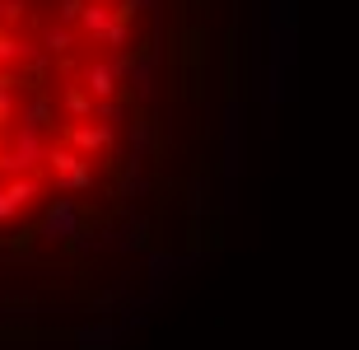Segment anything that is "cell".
Returning <instances> with one entry per match:
<instances>
[{
  "label": "cell",
  "instance_id": "1",
  "mask_svg": "<svg viewBox=\"0 0 359 350\" xmlns=\"http://www.w3.org/2000/svg\"><path fill=\"white\" fill-rule=\"evenodd\" d=\"M47 135L42 131H28V126H10L0 135V177H28V173H42L47 163Z\"/></svg>",
  "mask_w": 359,
  "mask_h": 350
},
{
  "label": "cell",
  "instance_id": "2",
  "mask_svg": "<svg viewBox=\"0 0 359 350\" xmlns=\"http://www.w3.org/2000/svg\"><path fill=\"white\" fill-rule=\"evenodd\" d=\"M61 145L93 163V154H107V149L117 145V131L112 126H98V121H66L61 126Z\"/></svg>",
  "mask_w": 359,
  "mask_h": 350
},
{
  "label": "cell",
  "instance_id": "3",
  "mask_svg": "<svg viewBox=\"0 0 359 350\" xmlns=\"http://www.w3.org/2000/svg\"><path fill=\"white\" fill-rule=\"evenodd\" d=\"M38 234L47 243H75L84 234V224H80V201H75V196H56V201L42 210Z\"/></svg>",
  "mask_w": 359,
  "mask_h": 350
},
{
  "label": "cell",
  "instance_id": "4",
  "mask_svg": "<svg viewBox=\"0 0 359 350\" xmlns=\"http://www.w3.org/2000/svg\"><path fill=\"white\" fill-rule=\"evenodd\" d=\"M80 89L93 98V103H107V98H121V80L112 75V66H107V56H98V61H89V66H80Z\"/></svg>",
  "mask_w": 359,
  "mask_h": 350
},
{
  "label": "cell",
  "instance_id": "5",
  "mask_svg": "<svg viewBox=\"0 0 359 350\" xmlns=\"http://www.w3.org/2000/svg\"><path fill=\"white\" fill-rule=\"evenodd\" d=\"M154 75H159V56H154V52H140V56H131L126 94H131V98H140V103H149V98H154Z\"/></svg>",
  "mask_w": 359,
  "mask_h": 350
},
{
  "label": "cell",
  "instance_id": "6",
  "mask_svg": "<svg viewBox=\"0 0 359 350\" xmlns=\"http://www.w3.org/2000/svg\"><path fill=\"white\" fill-rule=\"evenodd\" d=\"M14 126H28V131H52L56 126V103L47 94H28L24 103H19V117H14Z\"/></svg>",
  "mask_w": 359,
  "mask_h": 350
},
{
  "label": "cell",
  "instance_id": "7",
  "mask_svg": "<svg viewBox=\"0 0 359 350\" xmlns=\"http://www.w3.org/2000/svg\"><path fill=\"white\" fill-rule=\"evenodd\" d=\"M117 14H112V5H84V14H80V38H89V42H98L107 33V24H112Z\"/></svg>",
  "mask_w": 359,
  "mask_h": 350
},
{
  "label": "cell",
  "instance_id": "8",
  "mask_svg": "<svg viewBox=\"0 0 359 350\" xmlns=\"http://www.w3.org/2000/svg\"><path fill=\"white\" fill-rule=\"evenodd\" d=\"M61 112H66V121H93V98L80 84H66L61 89Z\"/></svg>",
  "mask_w": 359,
  "mask_h": 350
},
{
  "label": "cell",
  "instance_id": "9",
  "mask_svg": "<svg viewBox=\"0 0 359 350\" xmlns=\"http://www.w3.org/2000/svg\"><path fill=\"white\" fill-rule=\"evenodd\" d=\"M75 42H80L75 28H61V24L42 28V52H47V56H70V52H75Z\"/></svg>",
  "mask_w": 359,
  "mask_h": 350
},
{
  "label": "cell",
  "instance_id": "10",
  "mask_svg": "<svg viewBox=\"0 0 359 350\" xmlns=\"http://www.w3.org/2000/svg\"><path fill=\"white\" fill-rule=\"evenodd\" d=\"M5 191H10L14 196V206H19V210H24V206H33L42 196V173H28V177H10V182H5Z\"/></svg>",
  "mask_w": 359,
  "mask_h": 350
},
{
  "label": "cell",
  "instance_id": "11",
  "mask_svg": "<svg viewBox=\"0 0 359 350\" xmlns=\"http://www.w3.org/2000/svg\"><path fill=\"white\" fill-rule=\"evenodd\" d=\"M80 163H84V159L75 154V149H66L61 140H56V145H47V163H42V168H47L52 177H66L70 168H80Z\"/></svg>",
  "mask_w": 359,
  "mask_h": 350
},
{
  "label": "cell",
  "instance_id": "12",
  "mask_svg": "<svg viewBox=\"0 0 359 350\" xmlns=\"http://www.w3.org/2000/svg\"><path fill=\"white\" fill-rule=\"evenodd\" d=\"M131 159H145V149L154 145V117H131Z\"/></svg>",
  "mask_w": 359,
  "mask_h": 350
},
{
  "label": "cell",
  "instance_id": "13",
  "mask_svg": "<svg viewBox=\"0 0 359 350\" xmlns=\"http://www.w3.org/2000/svg\"><path fill=\"white\" fill-rule=\"evenodd\" d=\"M28 47H33V42H24V38H14L10 28H5V33H0V70H10V66H19V61H24V56H28Z\"/></svg>",
  "mask_w": 359,
  "mask_h": 350
},
{
  "label": "cell",
  "instance_id": "14",
  "mask_svg": "<svg viewBox=\"0 0 359 350\" xmlns=\"http://www.w3.org/2000/svg\"><path fill=\"white\" fill-rule=\"evenodd\" d=\"M52 182H56V191H66V196H70V191H89L93 187V163L84 159L80 168H70L66 177H52Z\"/></svg>",
  "mask_w": 359,
  "mask_h": 350
},
{
  "label": "cell",
  "instance_id": "15",
  "mask_svg": "<svg viewBox=\"0 0 359 350\" xmlns=\"http://www.w3.org/2000/svg\"><path fill=\"white\" fill-rule=\"evenodd\" d=\"M93 121H98V126H112V131H121V126H126V103H121V98L93 103Z\"/></svg>",
  "mask_w": 359,
  "mask_h": 350
},
{
  "label": "cell",
  "instance_id": "16",
  "mask_svg": "<svg viewBox=\"0 0 359 350\" xmlns=\"http://www.w3.org/2000/svg\"><path fill=\"white\" fill-rule=\"evenodd\" d=\"M126 42H131V24H126V19H112L107 33L93 42V47H107V56H112V52H126Z\"/></svg>",
  "mask_w": 359,
  "mask_h": 350
},
{
  "label": "cell",
  "instance_id": "17",
  "mask_svg": "<svg viewBox=\"0 0 359 350\" xmlns=\"http://www.w3.org/2000/svg\"><path fill=\"white\" fill-rule=\"evenodd\" d=\"M14 117H19V89H5L0 94V135L14 126Z\"/></svg>",
  "mask_w": 359,
  "mask_h": 350
},
{
  "label": "cell",
  "instance_id": "18",
  "mask_svg": "<svg viewBox=\"0 0 359 350\" xmlns=\"http://www.w3.org/2000/svg\"><path fill=\"white\" fill-rule=\"evenodd\" d=\"M84 14V0H56V24L61 28H75Z\"/></svg>",
  "mask_w": 359,
  "mask_h": 350
},
{
  "label": "cell",
  "instance_id": "19",
  "mask_svg": "<svg viewBox=\"0 0 359 350\" xmlns=\"http://www.w3.org/2000/svg\"><path fill=\"white\" fill-rule=\"evenodd\" d=\"M28 14V0H0V24L10 28V24H19Z\"/></svg>",
  "mask_w": 359,
  "mask_h": 350
},
{
  "label": "cell",
  "instance_id": "20",
  "mask_svg": "<svg viewBox=\"0 0 359 350\" xmlns=\"http://www.w3.org/2000/svg\"><path fill=\"white\" fill-rule=\"evenodd\" d=\"M10 220H19V206H14V196L5 191V182H0V224H10Z\"/></svg>",
  "mask_w": 359,
  "mask_h": 350
},
{
  "label": "cell",
  "instance_id": "21",
  "mask_svg": "<svg viewBox=\"0 0 359 350\" xmlns=\"http://www.w3.org/2000/svg\"><path fill=\"white\" fill-rule=\"evenodd\" d=\"M145 224H140V220H135V224H131V229H126V248H145Z\"/></svg>",
  "mask_w": 359,
  "mask_h": 350
},
{
  "label": "cell",
  "instance_id": "22",
  "mask_svg": "<svg viewBox=\"0 0 359 350\" xmlns=\"http://www.w3.org/2000/svg\"><path fill=\"white\" fill-rule=\"evenodd\" d=\"M191 210H205V182H191Z\"/></svg>",
  "mask_w": 359,
  "mask_h": 350
},
{
  "label": "cell",
  "instance_id": "23",
  "mask_svg": "<svg viewBox=\"0 0 359 350\" xmlns=\"http://www.w3.org/2000/svg\"><path fill=\"white\" fill-rule=\"evenodd\" d=\"M84 5H112V0H84Z\"/></svg>",
  "mask_w": 359,
  "mask_h": 350
},
{
  "label": "cell",
  "instance_id": "24",
  "mask_svg": "<svg viewBox=\"0 0 359 350\" xmlns=\"http://www.w3.org/2000/svg\"><path fill=\"white\" fill-rule=\"evenodd\" d=\"M0 253H5V243H0Z\"/></svg>",
  "mask_w": 359,
  "mask_h": 350
}]
</instances>
